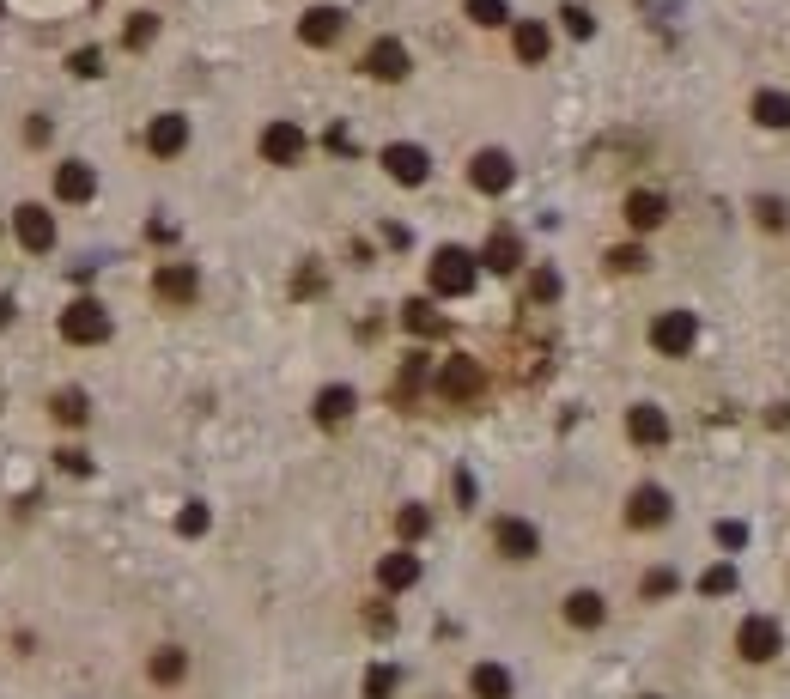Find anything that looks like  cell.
Masks as SVG:
<instances>
[{"instance_id":"6da1fadb","label":"cell","mask_w":790,"mask_h":699,"mask_svg":"<svg viewBox=\"0 0 790 699\" xmlns=\"http://www.w3.org/2000/svg\"><path fill=\"white\" fill-rule=\"evenodd\" d=\"M61 341H73V347L110 341V310H104L98 298H73V304L61 310Z\"/></svg>"},{"instance_id":"7a4b0ae2","label":"cell","mask_w":790,"mask_h":699,"mask_svg":"<svg viewBox=\"0 0 790 699\" xmlns=\"http://www.w3.org/2000/svg\"><path fill=\"white\" fill-rule=\"evenodd\" d=\"M432 292L438 298H462V292H474V274H481V262H474L468 250H456V244H444L438 256H432Z\"/></svg>"},{"instance_id":"3957f363","label":"cell","mask_w":790,"mask_h":699,"mask_svg":"<svg viewBox=\"0 0 790 699\" xmlns=\"http://www.w3.org/2000/svg\"><path fill=\"white\" fill-rule=\"evenodd\" d=\"M468 183L481 189V195H505L517 183V165H511V152L487 146V152H474V165H468Z\"/></svg>"},{"instance_id":"277c9868","label":"cell","mask_w":790,"mask_h":699,"mask_svg":"<svg viewBox=\"0 0 790 699\" xmlns=\"http://www.w3.org/2000/svg\"><path fill=\"white\" fill-rule=\"evenodd\" d=\"M778 645H784V633H778V620H772V614H748V620H742L736 651H742L748 663H772V657H778Z\"/></svg>"},{"instance_id":"5b68a950","label":"cell","mask_w":790,"mask_h":699,"mask_svg":"<svg viewBox=\"0 0 790 699\" xmlns=\"http://www.w3.org/2000/svg\"><path fill=\"white\" fill-rule=\"evenodd\" d=\"M699 341V323H693V310H663V317L651 323V347L657 353H669V359H681L687 347Z\"/></svg>"},{"instance_id":"8992f818","label":"cell","mask_w":790,"mask_h":699,"mask_svg":"<svg viewBox=\"0 0 790 699\" xmlns=\"http://www.w3.org/2000/svg\"><path fill=\"white\" fill-rule=\"evenodd\" d=\"M438 396L444 402H474V396H481V359H444Z\"/></svg>"},{"instance_id":"52a82bcc","label":"cell","mask_w":790,"mask_h":699,"mask_svg":"<svg viewBox=\"0 0 790 699\" xmlns=\"http://www.w3.org/2000/svg\"><path fill=\"white\" fill-rule=\"evenodd\" d=\"M383 171L395 177V183H426V171H432V159H426V146H408V140H395V146H383Z\"/></svg>"},{"instance_id":"ba28073f","label":"cell","mask_w":790,"mask_h":699,"mask_svg":"<svg viewBox=\"0 0 790 699\" xmlns=\"http://www.w3.org/2000/svg\"><path fill=\"white\" fill-rule=\"evenodd\" d=\"M262 159L268 165H298L304 159V128L298 122H268L262 128Z\"/></svg>"},{"instance_id":"9c48e42d","label":"cell","mask_w":790,"mask_h":699,"mask_svg":"<svg viewBox=\"0 0 790 699\" xmlns=\"http://www.w3.org/2000/svg\"><path fill=\"white\" fill-rule=\"evenodd\" d=\"M13 231H19V244H25V250H37V256H43V250L55 244V213H49V207H37V201H25V207L13 213Z\"/></svg>"},{"instance_id":"30bf717a","label":"cell","mask_w":790,"mask_h":699,"mask_svg":"<svg viewBox=\"0 0 790 699\" xmlns=\"http://www.w3.org/2000/svg\"><path fill=\"white\" fill-rule=\"evenodd\" d=\"M626 432H632V444L657 450V444H669V414L657 402H639V408H626Z\"/></svg>"},{"instance_id":"8fae6325","label":"cell","mask_w":790,"mask_h":699,"mask_svg":"<svg viewBox=\"0 0 790 699\" xmlns=\"http://www.w3.org/2000/svg\"><path fill=\"white\" fill-rule=\"evenodd\" d=\"M341 31H347V13H341V7H310V13L298 19V37H304L310 49H329Z\"/></svg>"},{"instance_id":"7c38bea8","label":"cell","mask_w":790,"mask_h":699,"mask_svg":"<svg viewBox=\"0 0 790 699\" xmlns=\"http://www.w3.org/2000/svg\"><path fill=\"white\" fill-rule=\"evenodd\" d=\"M152 292L165 298V304H195L201 280H195V268H189V262H165V268H158V280H152Z\"/></svg>"},{"instance_id":"4fadbf2b","label":"cell","mask_w":790,"mask_h":699,"mask_svg":"<svg viewBox=\"0 0 790 699\" xmlns=\"http://www.w3.org/2000/svg\"><path fill=\"white\" fill-rule=\"evenodd\" d=\"M493 541H499V554H505V560H535V548H541L535 523H523V517H505V523L493 529Z\"/></svg>"},{"instance_id":"5bb4252c","label":"cell","mask_w":790,"mask_h":699,"mask_svg":"<svg viewBox=\"0 0 790 699\" xmlns=\"http://www.w3.org/2000/svg\"><path fill=\"white\" fill-rule=\"evenodd\" d=\"M365 73H371V80H408V49L395 43V37L371 43L365 49Z\"/></svg>"},{"instance_id":"9a60e30c","label":"cell","mask_w":790,"mask_h":699,"mask_svg":"<svg viewBox=\"0 0 790 699\" xmlns=\"http://www.w3.org/2000/svg\"><path fill=\"white\" fill-rule=\"evenodd\" d=\"M146 146L158 152V159H177V152L189 146V116H152V128H146Z\"/></svg>"},{"instance_id":"2e32d148","label":"cell","mask_w":790,"mask_h":699,"mask_svg":"<svg viewBox=\"0 0 790 699\" xmlns=\"http://www.w3.org/2000/svg\"><path fill=\"white\" fill-rule=\"evenodd\" d=\"M626 523H632V529L669 523V493H663V487H639V493H632V505H626Z\"/></svg>"},{"instance_id":"e0dca14e","label":"cell","mask_w":790,"mask_h":699,"mask_svg":"<svg viewBox=\"0 0 790 699\" xmlns=\"http://www.w3.org/2000/svg\"><path fill=\"white\" fill-rule=\"evenodd\" d=\"M663 213H669V201H663L657 189H632V195H626V225H632V231H657Z\"/></svg>"},{"instance_id":"ac0fdd59","label":"cell","mask_w":790,"mask_h":699,"mask_svg":"<svg viewBox=\"0 0 790 699\" xmlns=\"http://www.w3.org/2000/svg\"><path fill=\"white\" fill-rule=\"evenodd\" d=\"M353 402H359V396L347 390V383H329V390L316 396L310 414H316V426H341V420H353Z\"/></svg>"},{"instance_id":"d6986e66","label":"cell","mask_w":790,"mask_h":699,"mask_svg":"<svg viewBox=\"0 0 790 699\" xmlns=\"http://www.w3.org/2000/svg\"><path fill=\"white\" fill-rule=\"evenodd\" d=\"M377 584H383V590L420 584V554H383V560H377Z\"/></svg>"},{"instance_id":"ffe728a7","label":"cell","mask_w":790,"mask_h":699,"mask_svg":"<svg viewBox=\"0 0 790 699\" xmlns=\"http://www.w3.org/2000/svg\"><path fill=\"white\" fill-rule=\"evenodd\" d=\"M468 693H474V699H511V669H499V663H474Z\"/></svg>"},{"instance_id":"44dd1931","label":"cell","mask_w":790,"mask_h":699,"mask_svg":"<svg viewBox=\"0 0 790 699\" xmlns=\"http://www.w3.org/2000/svg\"><path fill=\"white\" fill-rule=\"evenodd\" d=\"M92 189H98L92 165H61V171H55V195H61V201H92Z\"/></svg>"},{"instance_id":"7402d4cb","label":"cell","mask_w":790,"mask_h":699,"mask_svg":"<svg viewBox=\"0 0 790 699\" xmlns=\"http://www.w3.org/2000/svg\"><path fill=\"white\" fill-rule=\"evenodd\" d=\"M602 614H608V608H602L596 590H572V596H566V620H572V627L590 633V627H602Z\"/></svg>"},{"instance_id":"603a6c76","label":"cell","mask_w":790,"mask_h":699,"mask_svg":"<svg viewBox=\"0 0 790 699\" xmlns=\"http://www.w3.org/2000/svg\"><path fill=\"white\" fill-rule=\"evenodd\" d=\"M481 262H487V268H499V274H511V268L523 262V244L511 238V231H493V244L481 250Z\"/></svg>"},{"instance_id":"cb8c5ba5","label":"cell","mask_w":790,"mask_h":699,"mask_svg":"<svg viewBox=\"0 0 790 699\" xmlns=\"http://www.w3.org/2000/svg\"><path fill=\"white\" fill-rule=\"evenodd\" d=\"M511 43H517V55H523V61H547V43H553V37H547V25H535V19H523Z\"/></svg>"},{"instance_id":"d4e9b609","label":"cell","mask_w":790,"mask_h":699,"mask_svg":"<svg viewBox=\"0 0 790 699\" xmlns=\"http://www.w3.org/2000/svg\"><path fill=\"white\" fill-rule=\"evenodd\" d=\"M754 122L760 128H790V98L784 92H760L754 98Z\"/></svg>"},{"instance_id":"484cf974","label":"cell","mask_w":790,"mask_h":699,"mask_svg":"<svg viewBox=\"0 0 790 699\" xmlns=\"http://www.w3.org/2000/svg\"><path fill=\"white\" fill-rule=\"evenodd\" d=\"M183 669H189V657H183L177 645H165V651L152 657V681H165V687H171V681H183Z\"/></svg>"},{"instance_id":"4316f807","label":"cell","mask_w":790,"mask_h":699,"mask_svg":"<svg viewBox=\"0 0 790 699\" xmlns=\"http://www.w3.org/2000/svg\"><path fill=\"white\" fill-rule=\"evenodd\" d=\"M402 323H408V329H414V335H438V329H444V323H438V310H432V304H426V298H414V304H408V310H402Z\"/></svg>"},{"instance_id":"83f0119b","label":"cell","mask_w":790,"mask_h":699,"mask_svg":"<svg viewBox=\"0 0 790 699\" xmlns=\"http://www.w3.org/2000/svg\"><path fill=\"white\" fill-rule=\"evenodd\" d=\"M86 414H92V408H86V396H79V390H61V396H55V420H61V426H79Z\"/></svg>"},{"instance_id":"f1b7e54d","label":"cell","mask_w":790,"mask_h":699,"mask_svg":"<svg viewBox=\"0 0 790 699\" xmlns=\"http://www.w3.org/2000/svg\"><path fill=\"white\" fill-rule=\"evenodd\" d=\"M395 681H402V675H395L389 663H377V669H365V699H389V693H395Z\"/></svg>"},{"instance_id":"f546056e","label":"cell","mask_w":790,"mask_h":699,"mask_svg":"<svg viewBox=\"0 0 790 699\" xmlns=\"http://www.w3.org/2000/svg\"><path fill=\"white\" fill-rule=\"evenodd\" d=\"M152 37H158V19H152V13H134V19H128V31H122V43H128V49H146Z\"/></svg>"},{"instance_id":"4dcf8cb0","label":"cell","mask_w":790,"mask_h":699,"mask_svg":"<svg viewBox=\"0 0 790 699\" xmlns=\"http://www.w3.org/2000/svg\"><path fill=\"white\" fill-rule=\"evenodd\" d=\"M468 19H474V25H487V31H493V25H505L511 13H505V0H468Z\"/></svg>"},{"instance_id":"1f68e13d","label":"cell","mask_w":790,"mask_h":699,"mask_svg":"<svg viewBox=\"0 0 790 699\" xmlns=\"http://www.w3.org/2000/svg\"><path fill=\"white\" fill-rule=\"evenodd\" d=\"M529 298H535V304H553V298H560V274H553V268H535V274H529Z\"/></svg>"},{"instance_id":"d6a6232c","label":"cell","mask_w":790,"mask_h":699,"mask_svg":"<svg viewBox=\"0 0 790 699\" xmlns=\"http://www.w3.org/2000/svg\"><path fill=\"white\" fill-rule=\"evenodd\" d=\"M699 590H705V596H730V590H736V572H730V566H711V572L699 578Z\"/></svg>"},{"instance_id":"836d02e7","label":"cell","mask_w":790,"mask_h":699,"mask_svg":"<svg viewBox=\"0 0 790 699\" xmlns=\"http://www.w3.org/2000/svg\"><path fill=\"white\" fill-rule=\"evenodd\" d=\"M73 73H79V80H98V73H104V55L98 49H73V61H67Z\"/></svg>"},{"instance_id":"e575fe53","label":"cell","mask_w":790,"mask_h":699,"mask_svg":"<svg viewBox=\"0 0 790 699\" xmlns=\"http://www.w3.org/2000/svg\"><path fill=\"white\" fill-rule=\"evenodd\" d=\"M395 529H402L408 541H414V535H426V529H432V517H426V505H408L402 517H395Z\"/></svg>"},{"instance_id":"d590c367","label":"cell","mask_w":790,"mask_h":699,"mask_svg":"<svg viewBox=\"0 0 790 699\" xmlns=\"http://www.w3.org/2000/svg\"><path fill=\"white\" fill-rule=\"evenodd\" d=\"M608 268H620V274H639V268H645V250L620 244V250H608Z\"/></svg>"},{"instance_id":"8d00e7d4","label":"cell","mask_w":790,"mask_h":699,"mask_svg":"<svg viewBox=\"0 0 790 699\" xmlns=\"http://www.w3.org/2000/svg\"><path fill=\"white\" fill-rule=\"evenodd\" d=\"M207 523H213V517H207V505H183V517H177V529H183V535H207Z\"/></svg>"},{"instance_id":"74e56055","label":"cell","mask_w":790,"mask_h":699,"mask_svg":"<svg viewBox=\"0 0 790 699\" xmlns=\"http://www.w3.org/2000/svg\"><path fill=\"white\" fill-rule=\"evenodd\" d=\"M560 19H566V31H572V37H590V31H596V19H590L584 7H566Z\"/></svg>"},{"instance_id":"f35d334b","label":"cell","mask_w":790,"mask_h":699,"mask_svg":"<svg viewBox=\"0 0 790 699\" xmlns=\"http://www.w3.org/2000/svg\"><path fill=\"white\" fill-rule=\"evenodd\" d=\"M675 584H681V578H675V572H669V566H663V572H651V578H645V596H651V602H657V596H669V590H675Z\"/></svg>"},{"instance_id":"ab89813d","label":"cell","mask_w":790,"mask_h":699,"mask_svg":"<svg viewBox=\"0 0 790 699\" xmlns=\"http://www.w3.org/2000/svg\"><path fill=\"white\" fill-rule=\"evenodd\" d=\"M754 213H760V225H784V201H766V195H760Z\"/></svg>"},{"instance_id":"60d3db41","label":"cell","mask_w":790,"mask_h":699,"mask_svg":"<svg viewBox=\"0 0 790 699\" xmlns=\"http://www.w3.org/2000/svg\"><path fill=\"white\" fill-rule=\"evenodd\" d=\"M718 541H724V548H742L748 529H742V523H718Z\"/></svg>"},{"instance_id":"b9f144b4","label":"cell","mask_w":790,"mask_h":699,"mask_svg":"<svg viewBox=\"0 0 790 699\" xmlns=\"http://www.w3.org/2000/svg\"><path fill=\"white\" fill-rule=\"evenodd\" d=\"M55 462H61V469H73V475H86V469H92V462H86V456H79V450H61Z\"/></svg>"},{"instance_id":"7bdbcfd3","label":"cell","mask_w":790,"mask_h":699,"mask_svg":"<svg viewBox=\"0 0 790 699\" xmlns=\"http://www.w3.org/2000/svg\"><path fill=\"white\" fill-rule=\"evenodd\" d=\"M7 323H13V298H7V292H0V329H7Z\"/></svg>"},{"instance_id":"ee69618b","label":"cell","mask_w":790,"mask_h":699,"mask_svg":"<svg viewBox=\"0 0 790 699\" xmlns=\"http://www.w3.org/2000/svg\"><path fill=\"white\" fill-rule=\"evenodd\" d=\"M651 699H657V693H651Z\"/></svg>"}]
</instances>
